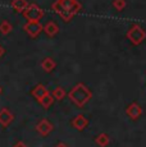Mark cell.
Listing matches in <instances>:
<instances>
[{
	"label": "cell",
	"instance_id": "obj_1",
	"mask_svg": "<svg viewBox=\"0 0 146 147\" xmlns=\"http://www.w3.org/2000/svg\"><path fill=\"white\" fill-rule=\"evenodd\" d=\"M81 9V4L77 0H57L53 4V10L62 17L64 22H69L74 14Z\"/></svg>",
	"mask_w": 146,
	"mask_h": 147
},
{
	"label": "cell",
	"instance_id": "obj_2",
	"mask_svg": "<svg viewBox=\"0 0 146 147\" xmlns=\"http://www.w3.org/2000/svg\"><path fill=\"white\" fill-rule=\"evenodd\" d=\"M68 97L74 105L82 107L92 98V92L90 91L89 87L85 86L83 83H77L71 91H69Z\"/></svg>",
	"mask_w": 146,
	"mask_h": 147
},
{
	"label": "cell",
	"instance_id": "obj_3",
	"mask_svg": "<svg viewBox=\"0 0 146 147\" xmlns=\"http://www.w3.org/2000/svg\"><path fill=\"white\" fill-rule=\"evenodd\" d=\"M22 14L27 19V22H40V19L45 16V12L37 4H28Z\"/></svg>",
	"mask_w": 146,
	"mask_h": 147
},
{
	"label": "cell",
	"instance_id": "obj_4",
	"mask_svg": "<svg viewBox=\"0 0 146 147\" xmlns=\"http://www.w3.org/2000/svg\"><path fill=\"white\" fill-rule=\"evenodd\" d=\"M126 36L128 37V40H131V42L133 45H140L146 38V32L144 31L142 27L135 24V26H132L130 30H128Z\"/></svg>",
	"mask_w": 146,
	"mask_h": 147
},
{
	"label": "cell",
	"instance_id": "obj_5",
	"mask_svg": "<svg viewBox=\"0 0 146 147\" xmlns=\"http://www.w3.org/2000/svg\"><path fill=\"white\" fill-rule=\"evenodd\" d=\"M43 24L40 22H27L26 24L23 26V30L30 37L35 38L43 32Z\"/></svg>",
	"mask_w": 146,
	"mask_h": 147
},
{
	"label": "cell",
	"instance_id": "obj_6",
	"mask_svg": "<svg viewBox=\"0 0 146 147\" xmlns=\"http://www.w3.org/2000/svg\"><path fill=\"white\" fill-rule=\"evenodd\" d=\"M53 129H54V127H53V124L47 119H43L36 124V131L39 132L40 136H43V137L49 136L53 132Z\"/></svg>",
	"mask_w": 146,
	"mask_h": 147
},
{
	"label": "cell",
	"instance_id": "obj_7",
	"mask_svg": "<svg viewBox=\"0 0 146 147\" xmlns=\"http://www.w3.org/2000/svg\"><path fill=\"white\" fill-rule=\"evenodd\" d=\"M126 114H127L132 120H137L142 115V107L140 106L136 101H133V102H131L127 109H126Z\"/></svg>",
	"mask_w": 146,
	"mask_h": 147
},
{
	"label": "cell",
	"instance_id": "obj_8",
	"mask_svg": "<svg viewBox=\"0 0 146 147\" xmlns=\"http://www.w3.org/2000/svg\"><path fill=\"white\" fill-rule=\"evenodd\" d=\"M13 120H14V115L9 109L7 107L0 109V124L3 127H9L13 123Z\"/></svg>",
	"mask_w": 146,
	"mask_h": 147
},
{
	"label": "cell",
	"instance_id": "obj_9",
	"mask_svg": "<svg viewBox=\"0 0 146 147\" xmlns=\"http://www.w3.org/2000/svg\"><path fill=\"white\" fill-rule=\"evenodd\" d=\"M87 125H89L87 118H85L82 114L77 115L76 118H73V119H72V127H73V128H76L77 131H83V129H85Z\"/></svg>",
	"mask_w": 146,
	"mask_h": 147
},
{
	"label": "cell",
	"instance_id": "obj_10",
	"mask_svg": "<svg viewBox=\"0 0 146 147\" xmlns=\"http://www.w3.org/2000/svg\"><path fill=\"white\" fill-rule=\"evenodd\" d=\"M43 31L46 33L47 36H49V37H54L55 35H58L59 27H58V24L55 23L54 21H50V22H47V23L43 27Z\"/></svg>",
	"mask_w": 146,
	"mask_h": 147
},
{
	"label": "cell",
	"instance_id": "obj_11",
	"mask_svg": "<svg viewBox=\"0 0 146 147\" xmlns=\"http://www.w3.org/2000/svg\"><path fill=\"white\" fill-rule=\"evenodd\" d=\"M49 94V91H47V88L44 86V84H37V86L35 87V88H32V91H31V95L33 96V97L36 98V100H39L40 101L41 98L44 97L45 95H47Z\"/></svg>",
	"mask_w": 146,
	"mask_h": 147
},
{
	"label": "cell",
	"instance_id": "obj_12",
	"mask_svg": "<svg viewBox=\"0 0 146 147\" xmlns=\"http://www.w3.org/2000/svg\"><path fill=\"white\" fill-rule=\"evenodd\" d=\"M41 68L45 70L46 73H50L57 68V63L53 58H45L43 61H41Z\"/></svg>",
	"mask_w": 146,
	"mask_h": 147
},
{
	"label": "cell",
	"instance_id": "obj_13",
	"mask_svg": "<svg viewBox=\"0 0 146 147\" xmlns=\"http://www.w3.org/2000/svg\"><path fill=\"white\" fill-rule=\"evenodd\" d=\"M27 5H28L27 0H12V1H10V7H12L17 13H22L27 8Z\"/></svg>",
	"mask_w": 146,
	"mask_h": 147
},
{
	"label": "cell",
	"instance_id": "obj_14",
	"mask_svg": "<svg viewBox=\"0 0 146 147\" xmlns=\"http://www.w3.org/2000/svg\"><path fill=\"white\" fill-rule=\"evenodd\" d=\"M109 136L106 134V133H104V132H101V133H99L95 137V142L97 143L100 147H106L109 145Z\"/></svg>",
	"mask_w": 146,
	"mask_h": 147
},
{
	"label": "cell",
	"instance_id": "obj_15",
	"mask_svg": "<svg viewBox=\"0 0 146 147\" xmlns=\"http://www.w3.org/2000/svg\"><path fill=\"white\" fill-rule=\"evenodd\" d=\"M54 101H55V98L53 97V95L50 94H47V95H45L43 98H41L40 101H39V102L41 104V105H43V107H45V109H49L50 106L53 105V104H54Z\"/></svg>",
	"mask_w": 146,
	"mask_h": 147
},
{
	"label": "cell",
	"instance_id": "obj_16",
	"mask_svg": "<svg viewBox=\"0 0 146 147\" xmlns=\"http://www.w3.org/2000/svg\"><path fill=\"white\" fill-rule=\"evenodd\" d=\"M13 30V26L9 23L8 21H1L0 22V33H3V35H9L10 32H12Z\"/></svg>",
	"mask_w": 146,
	"mask_h": 147
},
{
	"label": "cell",
	"instance_id": "obj_17",
	"mask_svg": "<svg viewBox=\"0 0 146 147\" xmlns=\"http://www.w3.org/2000/svg\"><path fill=\"white\" fill-rule=\"evenodd\" d=\"M53 97L55 98V100H58V101H62L64 97H66V95H67V92H66V90L63 88V87H57V88L53 91Z\"/></svg>",
	"mask_w": 146,
	"mask_h": 147
},
{
	"label": "cell",
	"instance_id": "obj_18",
	"mask_svg": "<svg viewBox=\"0 0 146 147\" xmlns=\"http://www.w3.org/2000/svg\"><path fill=\"white\" fill-rule=\"evenodd\" d=\"M113 7L117 10H123L126 7V0H114L113 1Z\"/></svg>",
	"mask_w": 146,
	"mask_h": 147
},
{
	"label": "cell",
	"instance_id": "obj_19",
	"mask_svg": "<svg viewBox=\"0 0 146 147\" xmlns=\"http://www.w3.org/2000/svg\"><path fill=\"white\" fill-rule=\"evenodd\" d=\"M13 147H27L26 145H24V143L23 142H18V143H16V145L14 146H13Z\"/></svg>",
	"mask_w": 146,
	"mask_h": 147
},
{
	"label": "cell",
	"instance_id": "obj_20",
	"mask_svg": "<svg viewBox=\"0 0 146 147\" xmlns=\"http://www.w3.org/2000/svg\"><path fill=\"white\" fill-rule=\"evenodd\" d=\"M4 53H5V50H4V47L1 46V45H0V58H1L3 55H4Z\"/></svg>",
	"mask_w": 146,
	"mask_h": 147
},
{
	"label": "cell",
	"instance_id": "obj_21",
	"mask_svg": "<svg viewBox=\"0 0 146 147\" xmlns=\"http://www.w3.org/2000/svg\"><path fill=\"white\" fill-rule=\"evenodd\" d=\"M57 147H68V146H66L64 143H59V145H58Z\"/></svg>",
	"mask_w": 146,
	"mask_h": 147
},
{
	"label": "cell",
	"instance_id": "obj_22",
	"mask_svg": "<svg viewBox=\"0 0 146 147\" xmlns=\"http://www.w3.org/2000/svg\"><path fill=\"white\" fill-rule=\"evenodd\" d=\"M1 92H3V88H1V86H0V95H1Z\"/></svg>",
	"mask_w": 146,
	"mask_h": 147
}]
</instances>
